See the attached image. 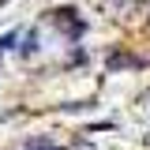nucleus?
<instances>
[{"label": "nucleus", "instance_id": "3", "mask_svg": "<svg viewBox=\"0 0 150 150\" xmlns=\"http://www.w3.org/2000/svg\"><path fill=\"white\" fill-rule=\"evenodd\" d=\"M71 150H94V146L86 143V139H75V143H71Z\"/></svg>", "mask_w": 150, "mask_h": 150}, {"label": "nucleus", "instance_id": "1", "mask_svg": "<svg viewBox=\"0 0 150 150\" xmlns=\"http://www.w3.org/2000/svg\"><path fill=\"white\" fill-rule=\"evenodd\" d=\"M53 23L64 30V34H71V38H79L86 26H83V19H75V11L71 8H60V11H53Z\"/></svg>", "mask_w": 150, "mask_h": 150}, {"label": "nucleus", "instance_id": "2", "mask_svg": "<svg viewBox=\"0 0 150 150\" xmlns=\"http://www.w3.org/2000/svg\"><path fill=\"white\" fill-rule=\"evenodd\" d=\"M124 64H128V68H135L139 60H135V56H124V53H116V56H109V68H124Z\"/></svg>", "mask_w": 150, "mask_h": 150}]
</instances>
